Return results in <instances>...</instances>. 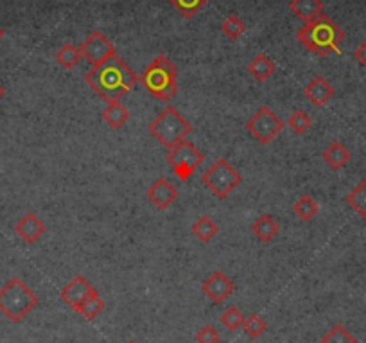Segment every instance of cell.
I'll return each instance as SVG.
<instances>
[{
	"label": "cell",
	"mask_w": 366,
	"mask_h": 343,
	"mask_svg": "<svg viewBox=\"0 0 366 343\" xmlns=\"http://www.w3.org/2000/svg\"><path fill=\"white\" fill-rule=\"evenodd\" d=\"M196 342L198 343H219L221 336L216 331V327L212 325H203L200 331L196 332Z\"/></svg>",
	"instance_id": "4dcf8cb0"
},
{
	"label": "cell",
	"mask_w": 366,
	"mask_h": 343,
	"mask_svg": "<svg viewBox=\"0 0 366 343\" xmlns=\"http://www.w3.org/2000/svg\"><path fill=\"white\" fill-rule=\"evenodd\" d=\"M246 130L257 142L268 146L282 133L284 121L269 107H262L255 112V115L250 117V121L246 123Z\"/></svg>",
	"instance_id": "ba28073f"
},
{
	"label": "cell",
	"mask_w": 366,
	"mask_h": 343,
	"mask_svg": "<svg viewBox=\"0 0 366 343\" xmlns=\"http://www.w3.org/2000/svg\"><path fill=\"white\" fill-rule=\"evenodd\" d=\"M192 234H194L201 243H210L212 239L219 234V227H217V223L212 220V217L201 216L200 220L192 225Z\"/></svg>",
	"instance_id": "44dd1931"
},
{
	"label": "cell",
	"mask_w": 366,
	"mask_h": 343,
	"mask_svg": "<svg viewBox=\"0 0 366 343\" xmlns=\"http://www.w3.org/2000/svg\"><path fill=\"white\" fill-rule=\"evenodd\" d=\"M201 182L214 196L224 200L239 187V184L243 182V176L226 159H219L212 163L210 168L207 169V173H203Z\"/></svg>",
	"instance_id": "8992f818"
},
{
	"label": "cell",
	"mask_w": 366,
	"mask_h": 343,
	"mask_svg": "<svg viewBox=\"0 0 366 343\" xmlns=\"http://www.w3.org/2000/svg\"><path fill=\"white\" fill-rule=\"evenodd\" d=\"M345 201L366 221V178H362L358 184V187L348 192Z\"/></svg>",
	"instance_id": "cb8c5ba5"
},
{
	"label": "cell",
	"mask_w": 366,
	"mask_h": 343,
	"mask_svg": "<svg viewBox=\"0 0 366 343\" xmlns=\"http://www.w3.org/2000/svg\"><path fill=\"white\" fill-rule=\"evenodd\" d=\"M289 9L294 17L300 18L305 24H309L323 15V2L322 0H291Z\"/></svg>",
	"instance_id": "9a60e30c"
},
{
	"label": "cell",
	"mask_w": 366,
	"mask_h": 343,
	"mask_svg": "<svg viewBox=\"0 0 366 343\" xmlns=\"http://www.w3.org/2000/svg\"><path fill=\"white\" fill-rule=\"evenodd\" d=\"M147 130L163 147L172 149L176 144L191 135L192 126L176 108L167 107L155 121H151Z\"/></svg>",
	"instance_id": "5b68a950"
},
{
	"label": "cell",
	"mask_w": 366,
	"mask_h": 343,
	"mask_svg": "<svg viewBox=\"0 0 366 343\" xmlns=\"http://www.w3.org/2000/svg\"><path fill=\"white\" fill-rule=\"evenodd\" d=\"M210 0H169V4L182 15L183 18H194Z\"/></svg>",
	"instance_id": "d4e9b609"
},
{
	"label": "cell",
	"mask_w": 366,
	"mask_h": 343,
	"mask_svg": "<svg viewBox=\"0 0 366 343\" xmlns=\"http://www.w3.org/2000/svg\"><path fill=\"white\" fill-rule=\"evenodd\" d=\"M354 58L366 69V40L354 51Z\"/></svg>",
	"instance_id": "1f68e13d"
},
{
	"label": "cell",
	"mask_w": 366,
	"mask_h": 343,
	"mask_svg": "<svg viewBox=\"0 0 366 343\" xmlns=\"http://www.w3.org/2000/svg\"><path fill=\"white\" fill-rule=\"evenodd\" d=\"M178 69L167 56H156L140 76V83L156 99L169 102L178 92Z\"/></svg>",
	"instance_id": "3957f363"
},
{
	"label": "cell",
	"mask_w": 366,
	"mask_h": 343,
	"mask_svg": "<svg viewBox=\"0 0 366 343\" xmlns=\"http://www.w3.org/2000/svg\"><path fill=\"white\" fill-rule=\"evenodd\" d=\"M201 290L214 304H223L236 291V284L223 271L217 270L210 277L205 278L203 284H201Z\"/></svg>",
	"instance_id": "8fae6325"
},
{
	"label": "cell",
	"mask_w": 366,
	"mask_h": 343,
	"mask_svg": "<svg viewBox=\"0 0 366 343\" xmlns=\"http://www.w3.org/2000/svg\"><path fill=\"white\" fill-rule=\"evenodd\" d=\"M130 110H128L121 101L108 102V107L102 112V119H104V123L108 124L111 130H121V128L130 121Z\"/></svg>",
	"instance_id": "ac0fdd59"
},
{
	"label": "cell",
	"mask_w": 366,
	"mask_h": 343,
	"mask_svg": "<svg viewBox=\"0 0 366 343\" xmlns=\"http://www.w3.org/2000/svg\"><path fill=\"white\" fill-rule=\"evenodd\" d=\"M350 159H352V155H350V152L341 142H332L323 152V160L334 171H339V169L345 168L346 163L350 162Z\"/></svg>",
	"instance_id": "d6986e66"
},
{
	"label": "cell",
	"mask_w": 366,
	"mask_h": 343,
	"mask_svg": "<svg viewBox=\"0 0 366 343\" xmlns=\"http://www.w3.org/2000/svg\"><path fill=\"white\" fill-rule=\"evenodd\" d=\"M320 343H358L355 336L346 329L345 325H334L329 332L322 338Z\"/></svg>",
	"instance_id": "4316f807"
},
{
	"label": "cell",
	"mask_w": 366,
	"mask_h": 343,
	"mask_svg": "<svg viewBox=\"0 0 366 343\" xmlns=\"http://www.w3.org/2000/svg\"><path fill=\"white\" fill-rule=\"evenodd\" d=\"M221 31L226 38L230 40H239L244 33H246V24L240 20L237 15H230V17L224 18V22L221 24Z\"/></svg>",
	"instance_id": "484cf974"
},
{
	"label": "cell",
	"mask_w": 366,
	"mask_h": 343,
	"mask_svg": "<svg viewBox=\"0 0 366 343\" xmlns=\"http://www.w3.org/2000/svg\"><path fill=\"white\" fill-rule=\"evenodd\" d=\"M147 200L155 205L160 210H167L176 200H178V189L167 180V178H158L155 184L151 185L146 192Z\"/></svg>",
	"instance_id": "7c38bea8"
},
{
	"label": "cell",
	"mask_w": 366,
	"mask_h": 343,
	"mask_svg": "<svg viewBox=\"0 0 366 343\" xmlns=\"http://www.w3.org/2000/svg\"><path fill=\"white\" fill-rule=\"evenodd\" d=\"M4 94H6V90H4V86L0 85V99L4 97Z\"/></svg>",
	"instance_id": "d6a6232c"
},
{
	"label": "cell",
	"mask_w": 366,
	"mask_h": 343,
	"mask_svg": "<svg viewBox=\"0 0 366 343\" xmlns=\"http://www.w3.org/2000/svg\"><path fill=\"white\" fill-rule=\"evenodd\" d=\"M221 323H223L224 327H226L228 331H237V329H240L244 323V315L240 313L237 307H228L226 311H224L223 315H221Z\"/></svg>",
	"instance_id": "f546056e"
},
{
	"label": "cell",
	"mask_w": 366,
	"mask_h": 343,
	"mask_svg": "<svg viewBox=\"0 0 366 343\" xmlns=\"http://www.w3.org/2000/svg\"><path fill=\"white\" fill-rule=\"evenodd\" d=\"M167 163L172 168V173L176 175L179 182H189L194 171L203 163L205 155L191 142V140H182L176 144L172 149L167 153Z\"/></svg>",
	"instance_id": "52a82bcc"
},
{
	"label": "cell",
	"mask_w": 366,
	"mask_h": 343,
	"mask_svg": "<svg viewBox=\"0 0 366 343\" xmlns=\"http://www.w3.org/2000/svg\"><path fill=\"white\" fill-rule=\"evenodd\" d=\"M102 311H104V300L101 298V295L97 293V290H94L92 293H90V297L86 298V302L83 304L81 307H79L76 313L78 315H81L85 320H94L97 318L99 315H101Z\"/></svg>",
	"instance_id": "7402d4cb"
},
{
	"label": "cell",
	"mask_w": 366,
	"mask_h": 343,
	"mask_svg": "<svg viewBox=\"0 0 366 343\" xmlns=\"http://www.w3.org/2000/svg\"><path fill=\"white\" fill-rule=\"evenodd\" d=\"M79 53L92 65V69H95V67L108 62L111 56H115V46L101 31H94L79 46Z\"/></svg>",
	"instance_id": "9c48e42d"
},
{
	"label": "cell",
	"mask_w": 366,
	"mask_h": 343,
	"mask_svg": "<svg viewBox=\"0 0 366 343\" xmlns=\"http://www.w3.org/2000/svg\"><path fill=\"white\" fill-rule=\"evenodd\" d=\"M128 343H135V342H128Z\"/></svg>",
	"instance_id": "e575fe53"
},
{
	"label": "cell",
	"mask_w": 366,
	"mask_h": 343,
	"mask_svg": "<svg viewBox=\"0 0 366 343\" xmlns=\"http://www.w3.org/2000/svg\"><path fill=\"white\" fill-rule=\"evenodd\" d=\"M252 232L259 241L269 243L278 236L280 227H278V223L275 221V217L269 216V214H262V216L259 217V220H255V223L252 225Z\"/></svg>",
	"instance_id": "2e32d148"
},
{
	"label": "cell",
	"mask_w": 366,
	"mask_h": 343,
	"mask_svg": "<svg viewBox=\"0 0 366 343\" xmlns=\"http://www.w3.org/2000/svg\"><path fill=\"white\" fill-rule=\"evenodd\" d=\"M248 72L252 78H255L257 81H268L273 74L277 72V65L273 62L271 58H268L266 54H257L252 62L248 63Z\"/></svg>",
	"instance_id": "e0dca14e"
},
{
	"label": "cell",
	"mask_w": 366,
	"mask_h": 343,
	"mask_svg": "<svg viewBox=\"0 0 366 343\" xmlns=\"http://www.w3.org/2000/svg\"><path fill=\"white\" fill-rule=\"evenodd\" d=\"M38 302L36 293L18 277L9 278L0 290V313L13 323H20Z\"/></svg>",
	"instance_id": "277c9868"
},
{
	"label": "cell",
	"mask_w": 366,
	"mask_h": 343,
	"mask_svg": "<svg viewBox=\"0 0 366 343\" xmlns=\"http://www.w3.org/2000/svg\"><path fill=\"white\" fill-rule=\"evenodd\" d=\"M94 290L95 288L90 284L88 278L83 277V275H76V277L61 290V300H63L67 306L72 307L74 311H78L79 307L86 302V298L90 297V293Z\"/></svg>",
	"instance_id": "30bf717a"
},
{
	"label": "cell",
	"mask_w": 366,
	"mask_h": 343,
	"mask_svg": "<svg viewBox=\"0 0 366 343\" xmlns=\"http://www.w3.org/2000/svg\"><path fill=\"white\" fill-rule=\"evenodd\" d=\"M297 40L307 51L318 56H329V54L341 53V43L345 40V31L327 15L318 17L316 20L305 24L298 29Z\"/></svg>",
	"instance_id": "7a4b0ae2"
},
{
	"label": "cell",
	"mask_w": 366,
	"mask_h": 343,
	"mask_svg": "<svg viewBox=\"0 0 366 343\" xmlns=\"http://www.w3.org/2000/svg\"><path fill=\"white\" fill-rule=\"evenodd\" d=\"M243 329L244 332L250 336L252 339H259L266 331H268V323L264 322V318L259 315H253L250 318L244 320L243 323Z\"/></svg>",
	"instance_id": "f1b7e54d"
},
{
	"label": "cell",
	"mask_w": 366,
	"mask_h": 343,
	"mask_svg": "<svg viewBox=\"0 0 366 343\" xmlns=\"http://www.w3.org/2000/svg\"><path fill=\"white\" fill-rule=\"evenodd\" d=\"M2 38H4V29L0 27V41H2Z\"/></svg>",
	"instance_id": "836d02e7"
},
{
	"label": "cell",
	"mask_w": 366,
	"mask_h": 343,
	"mask_svg": "<svg viewBox=\"0 0 366 343\" xmlns=\"http://www.w3.org/2000/svg\"><path fill=\"white\" fill-rule=\"evenodd\" d=\"M81 53H79V47L72 46V43H65L56 53V62L57 65L63 67L65 70H72L78 67V63L81 62Z\"/></svg>",
	"instance_id": "603a6c76"
},
{
	"label": "cell",
	"mask_w": 366,
	"mask_h": 343,
	"mask_svg": "<svg viewBox=\"0 0 366 343\" xmlns=\"http://www.w3.org/2000/svg\"><path fill=\"white\" fill-rule=\"evenodd\" d=\"M85 81L99 97L106 102H114L121 101L140 81V78L115 54L102 65L88 70L85 74Z\"/></svg>",
	"instance_id": "6da1fadb"
},
{
	"label": "cell",
	"mask_w": 366,
	"mask_h": 343,
	"mask_svg": "<svg viewBox=\"0 0 366 343\" xmlns=\"http://www.w3.org/2000/svg\"><path fill=\"white\" fill-rule=\"evenodd\" d=\"M293 213L294 216L300 217L301 221L309 223V221H313V217L320 213V205H318V201L314 200L313 196L304 194V196H300L297 201H294Z\"/></svg>",
	"instance_id": "ffe728a7"
},
{
	"label": "cell",
	"mask_w": 366,
	"mask_h": 343,
	"mask_svg": "<svg viewBox=\"0 0 366 343\" xmlns=\"http://www.w3.org/2000/svg\"><path fill=\"white\" fill-rule=\"evenodd\" d=\"M304 95L313 102L316 108H323L334 97V86L323 76H316L309 85L304 88Z\"/></svg>",
	"instance_id": "5bb4252c"
},
{
	"label": "cell",
	"mask_w": 366,
	"mask_h": 343,
	"mask_svg": "<svg viewBox=\"0 0 366 343\" xmlns=\"http://www.w3.org/2000/svg\"><path fill=\"white\" fill-rule=\"evenodd\" d=\"M47 227H45L43 221L36 216V214L29 213L24 217H20L17 225H15V232L18 237H22L27 245H34V243L40 239L45 234Z\"/></svg>",
	"instance_id": "4fadbf2b"
},
{
	"label": "cell",
	"mask_w": 366,
	"mask_h": 343,
	"mask_svg": "<svg viewBox=\"0 0 366 343\" xmlns=\"http://www.w3.org/2000/svg\"><path fill=\"white\" fill-rule=\"evenodd\" d=\"M287 126L293 130V133L297 135H304L305 131L309 130L313 126V119L309 117V114L304 110H297L287 121Z\"/></svg>",
	"instance_id": "83f0119b"
}]
</instances>
